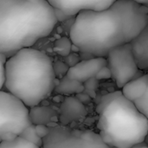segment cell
Wrapping results in <instances>:
<instances>
[{
    "instance_id": "1",
    "label": "cell",
    "mask_w": 148,
    "mask_h": 148,
    "mask_svg": "<svg viewBox=\"0 0 148 148\" xmlns=\"http://www.w3.org/2000/svg\"><path fill=\"white\" fill-rule=\"evenodd\" d=\"M147 24L146 4L116 0L104 10H87L76 14L69 39L80 52L106 57L111 49L129 43Z\"/></svg>"
},
{
    "instance_id": "2",
    "label": "cell",
    "mask_w": 148,
    "mask_h": 148,
    "mask_svg": "<svg viewBox=\"0 0 148 148\" xmlns=\"http://www.w3.org/2000/svg\"><path fill=\"white\" fill-rule=\"evenodd\" d=\"M57 23L47 0H0V53L8 57L30 48Z\"/></svg>"
},
{
    "instance_id": "3",
    "label": "cell",
    "mask_w": 148,
    "mask_h": 148,
    "mask_svg": "<svg viewBox=\"0 0 148 148\" xmlns=\"http://www.w3.org/2000/svg\"><path fill=\"white\" fill-rule=\"evenodd\" d=\"M56 82L53 62L38 49H22L4 63L3 87L27 108L37 106L47 99Z\"/></svg>"
},
{
    "instance_id": "4",
    "label": "cell",
    "mask_w": 148,
    "mask_h": 148,
    "mask_svg": "<svg viewBox=\"0 0 148 148\" xmlns=\"http://www.w3.org/2000/svg\"><path fill=\"white\" fill-rule=\"evenodd\" d=\"M98 129L101 140L116 148H132L146 141L148 119L121 90L101 97L97 105Z\"/></svg>"
},
{
    "instance_id": "5",
    "label": "cell",
    "mask_w": 148,
    "mask_h": 148,
    "mask_svg": "<svg viewBox=\"0 0 148 148\" xmlns=\"http://www.w3.org/2000/svg\"><path fill=\"white\" fill-rule=\"evenodd\" d=\"M99 134L92 130H81L63 125L49 127L42 139V148H108Z\"/></svg>"
},
{
    "instance_id": "6",
    "label": "cell",
    "mask_w": 148,
    "mask_h": 148,
    "mask_svg": "<svg viewBox=\"0 0 148 148\" xmlns=\"http://www.w3.org/2000/svg\"><path fill=\"white\" fill-rule=\"evenodd\" d=\"M29 125V108L11 94L0 90V142L5 133L19 136Z\"/></svg>"
},
{
    "instance_id": "7",
    "label": "cell",
    "mask_w": 148,
    "mask_h": 148,
    "mask_svg": "<svg viewBox=\"0 0 148 148\" xmlns=\"http://www.w3.org/2000/svg\"><path fill=\"white\" fill-rule=\"evenodd\" d=\"M107 67L119 88L128 82L142 75L132 54L130 43L111 49L107 56Z\"/></svg>"
},
{
    "instance_id": "8",
    "label": "cell",
    "mask_w": 148,
    "mask_h": 148,
    "mask_svg": "<svg viewBox=\"0 0 148 148\" xmlns=\"http://www.w3.org/2000/svg\"><path fill=\"white\" fill-rule=\"evenodd\" d=\"M56 10L72 17L82 10H101L110 6L116 0H47Z\"/></svg>"
},
{
    "instance_id": "9",
    "label": "cell",
    "mask_w": 148,
    "mask_h": 148,
    "mask_svg": "<svg viewBox=\"0 0 148 148\" xmlns=\"http://www.w3.org/2000/svg\"><path fill=\"white\" fill-rule=\"evenodd\" d=\"M105 66H107L105 57H91L80 61L73 67H70L66 76L84 83L88 79L95 77L100 69Z\"/></svg>"
},
{
    "instance_id": "10",
    "label": "cell",
    "mask_w": 148,
    "mask_h": 148,
    "mask_svg": "<svg viewBox=\"0 0 148 148\" xmlns=\"http://www.w3.org/2000/svg\"><path fill=\"white\" fill-rule=\"evenodd\" d=\"M87 114L85 106L74 96H67L60 108L59 120L63 126L82 120Z\"/></svg>"
},
{
    "instance_id": "11",
    "label": "cell",
    "mask_w": 148,
    "mask_h": 148,
    "mask_svg": "<svg viewBox=\"0 0 148 148\" xmlns=\"http://www.w3.org/2000/svg\"><path fill=\"white\" fill-rule=\"evenodd\" d=\"M131 50L137 67L140 71L148 69V29L146 27L130 42Z\"/></svg>"
},
{
    "instance_id": "12",
    "label": "cell",
    "mask_w": 148,
    "mask_h": 148,
    "mask_svg": "<svg viewBox=\"0 0 148 148\" xmlns=\"http://www.w3.org/2000/svg\"><path fill=\"white\" fill-rule=\"evenodd\" d=\"M123 96L130 101H134L148 91V75L144 74L126 83L121 88Z\"/></svg>"
},
{
    "instance_id": "13",
    "label": "cell",
    "mask_w": 148,
    "mask_h": 148,
    "mask_svg": "<svg viewBox=\"0 0 148 148\" xmlns=\"http://www.w3.org/2000/svg\"><path fill=\"white\" fill-rule=\"evenodd\" d=\"M29 116L31 124L48 126L56 119V112L52 108L37 105L29 109Z\"/></svg>"
},
{
    "instance_id": "14",
    "label": "cell",
    "mask_w": 148,
    "mask_h": 148,
    "mask_svg": "<svg viewBox=\"0 0 148 148\" xmlns=\"http://www.w3.org/2000/svg\"><path fill=\"white\" fill-rule=\"evenodd\" d=\"M55 92L66 96H72L84 91L83 83L79 82L75 80L70 79L68 76H64L58 80L54 89Z\"/></svg>"
},
{
    "instance_id": "15",
    "label": "cell",
    "mask_w": 148,
    "mask_h": 148,
    "mask_svg": "<svg viewBox=\"0 0 148 148\" xmlns=\"http://www.w3.org/2000/svg\"><path fill=\"white\" fill-rule=\"evenodd\" d=\"M71 46L72 42L69 37H60L55 42L54 51L62 56H66L71 52Z\"/></svg>"
},
{
    "instance_id": "16",
    "label": "cell",
    "mask_w": 148,
    "mask_h": 148,
    "mask_svg": "<svg viewBox=\"0 0 148 148\" xmlns=\"http://www.w3.org/2000/svg\"><path fill=\"white\" fill-rule=\"evenodd\" d=\"M0 148H42L25 140L20 136L16 137L12 140L1 141Z\"/></svg>"
},
{
    "instance_id": "17",
    "label": "cell",
    "mask_w": 148,
    "mask_h": 148,
    "mask_svg": "<svg viewBox=\"0 0 148 148\" xmlns=\"http://www.w3.org/2000/svg\"><path fill=\"white\" fill-rule=\"evenodd\" d=\"M19 136L29 142H30L39 147H42V140L40 137H38V135L36 134V130H35V125H33V124L29 125L28 127H26L21 133V134Z\"/></svg>"
},
{
    "instance_id": "18",
    "label": "cell",
    "mask_w": 148,
    "mask_h": 148,
    "mask_svg": "<svg viewBox=\"0 0 148 148\" xmlns=\"http://www.w3.org/2000/svg\"><path fill=\"white\" fill-rule=\"evenodd\" d=\"M137 110L145 116H148V91L144 93L140 98L133 101Z\"/></svg>"
},
{
    "instance_id": "19",
    "label": "cell",
    "mask_w": 148,
    "mask_h": 148,
    "mask_svg": "<svg viewBox=\"0 0 148 148\" xmlns=\"http://www.w3.org/2000/svg\"><path fill=\"white\" fill-rule=\"evenodd\" d=\"M69 67L61 61H57L56 62H53V69H54V73L55 75L57 78L61 79L62 77H64L67 75V72L69 70Z\"/></svg>"
},
{
    "instance_id": "20",
    "label": "cell",
    "mask_w": 148,
    "mask_h": 148,
    "mask_svg": "<svg viewBox=\"0 0 148 148\" xmlns=\"http://www.w3.org/2000/svg\"><path fill=\"white\" fill-rule=\"evenodd\" d=\"M64 63L69 67H73L74 65H75L76 63H78L80 62V56L77 53H69L68 56H64Z\"/></svg>"
},
{
    "instance_id": "21",
    "label": "cell",
    "mask_w": 148,
    "mask_h": 148,
    "mask_svg": "<svg viewBox=\"0 0 148 148\" xmlns=\"http://www.w3.org/2000/svg\"><path fill=\"white\" fill-rule=\"evenodd\" d=\"M98 85H99V81L95 77L90 78V79H88V81H86L83 83L84 90L88 89V90H91V91H95L98 88Z\"/></svg>"
},
{
    "instance_id": "22",
    "label": "cell",
    "mask_w": 148,
    "mask_h": 148,
    "mask_svg": "<svg viewBox=\"0 0 148 148\" xmlns=\"http://www.w3.org/2000/svg\"><path fill=\"white\" fill-rule=\"evenodd\" d=\"M35 130L38 137H40L42 140L49 134V127L46 125H35Z\"/></svg>"
},
{
    "instance_id": "23",
    "label": "cell",
    "mask_w": 148,
    "mask_h": 148,
    "mask_svg": "<svg viewBox=\"0 0 148 148\" xmlns=\"http://www.w3.org/2000/svg\"><path fill=\"white\" fill-rule=\"evenodd\" d=\"M95 78H96L98 81L111 78V73H110L109 69H108L107 66H105V67H103L102 69H101L100 71L96 74Z\"/></svg>"
},
{
    "instance_id": "24",
    "label": "cell",
    "mask_w": 148,
    "mask_h": 148,
    "mask_svg": "<svg viewBox=\"0 0 148 148\" xmlns=\"http://www.w3.org/2000/svg\"><path fill=\"white\" fill-rule=\"evenodd\" d=\"M75 98H76L80 102H82L83 105H84L85 103H86V104L89 103V102H90V100H91L90 97L88 96V95L86 94V93H84V91L82 92V93L77 94L76 96H75Z\"/></svg>"
},
{
    "instance_id": "25",
    "label": "cell",
    "mask_w": 148,
    "mask_h": 148,
    "mask_svg": "<svg viewBox=\"0 0 148 148\" xmlns=\"http://www.w3.org/2000/svg\"><path fill=\"white\" fill-rule=\"evenodd\" d=\"M4 82V64L0 62V90H2Z\"/></svg>"
},
{
    "instance_id": "26",
    "label": "cell",
    "mask_w": 148,
    "mask_h": 148,
    "mask_svg": "<svg viewBox=\"0 0 148 148\" xmlns=\"http://www.w3.org/2000/svg\"><path fill=\"white\" fill-rule=\"evenodd\" d=\"M132 148H148V147H147V143H146V141H145V142H143V143H141V144H139V145H137V146H134V147H132Z\"/></svg>"
},
{
    "instance_id": "27",
    "label": "cell",
    "mask_w": 148,
    "mask_h": 148,
    "mask_svg": "<svg viewBox=\"0 0 148 148\" xmlns=\"http://www.w3.org/2000/svg\"><path fill=\"white\" fill-rule=\"evenodd\" d=\"M134 1H135V2H137V3H139L140 4H146V5H147L148 3V0H134Z\"/></svg>"
},
{
    "instance_id": "28",
    "label": "cell",
    "mask_w": 148,
    "mask_h": 148,
    "mask_svg": "<svg viewBox=\"0 0 148 148\" xmlns=\"http://www.w3.org/2000/svg\"><path fill=\"white\" fill-rule=\"evenodd\" d=\"M108 148H116V147H108Z\"/></svg>"
}]
</instances>
